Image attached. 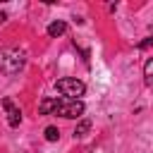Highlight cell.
Masks as SVG:
<instances>
[{
    "mask_svg": "<svg viewBox=\"0 0 153 153\" xmlns=\"http://www.w3.org/2000/svg\"><path fill=\"white\" fill-rule=\"evenodd\" d=\"M60 117H67V120H76L84 115V103L81 100H69V98H60V105H57V112Z\"/></svg>",
    "mask_w": 153,
    "mask_h": 153,
    "instance_id": "cell-3",
    "label": "cell"
},
{
    "mask_svg": "<svg viewBox=\"0 0 153 153\" xmlns=\"http://www.w3.org/2000/svg\"><path fill=\"white\" fill-rule=\"evenodd\" d=\"M2 108L7 110V122H10V127H19V122H22V110L14 108V103H12L10 98L2 100Z\"/></svg>",
    "mask_w": 153,
    "mask_h": 153,
    "instance_id": "cell-4",
    "label": "cell"
},
{
    "mask_svg": "<svg viewBox=\"0 0 153 153\" xmlns=\"http://www.w3.org/2000/svg\"><path fill=\"white\" fill-rule=\"evenodd\" d=\"M5 19H7V17H5V12H0V24H2Z\"/></svg>",
    "mask_w": 153,
    "mask_h": 153,
    "instance_id": "cell-11",
    "label": "cell"
},
{
    "mask_svg": "<svg viewBox=\"0 0 153 153\" xmlns=\"http://www.w3.org/2000/svg\"><path fill=\"white\" fill-rule=\"evenodd\" d=\"M45 139H48V141H57V139H60L57 127H45Z\"/></svg>",
    "mask_w": 153,
    "mask_h": 153,
    "instance_id": "cell-9",
    "label": "cell"
},
{
    "mask_svg": "<svg viewBox=\"0 0 153 153\" xmlns=\"http://www.w3.org/2000/svg\"><path fill=\"white\" fill-rule=\"evenodd\" d=\"M65 31H67V24H65V22H53V24L48 26V36H53V38L62 36Z\"/></svg>",
    "mask_w": 153,
    "mask_h": 153,
    "instance_id": "cell-6",
    "label": "cell"
},
{
    "mask_svg": "<svg viewBox=\"0 0 153 153\" xmlns=\"http://www.w3.org/2000/svg\"><path fill=\"white\" fill-rule=\"evenodd\" d=\"M148 45H153V36H148V38H143V41L139 43V50H146Z\"/></svg>",
    "mask_w": 153,
    "mask_h": 153,
    "instance_id": "cell-10",
    "label": "cell"
},
{
    "mask_svg": "<svg viewBox=\"0 0 153 153\" xmlns=\"http://www.w3.org/2000/svg\"><path fill=\"white\" fill-rule=\"evenodd\" d=\"M24 62H26V57H24L22 50H17V48H5V50H0V72H2V74L14 76V74L24 67Z\"/></svg>",
    "mask_w": 153,
    "mask_h": 153,
    "instance_id": "cell-1",
    "label": "cell"
},
{
    "mask_svg": "<svg viewBox=\"0 0 153 153\" xmlns=\"http://www.w3.org/2000/svg\"><path fill=\"white\" fill-rule=\"evenodd\" d=\"M57 105H60V98H45V100H41L38 110H41V115H55Z\"/></svg>",
    "mask_w": 153,
    "mask_h": 153,
    "instance_id": "cell-5",
    "label": "cell"
},
{
    "mask_svg": "<svg viewBox=\"0 0 153 153\" xmlns=\"http://www.w3.org/2000/svg\"><path fill=\"white\" fill-rule=\"evenodd\" d=\"M55 88H57L65 98H69V100H79V96H84V91H86V84L79 81V79H74V76H62V79H57Z\"/></svg>",
    "mask_w": 153,
    "mask_h": 153,
    "instance_id": "cell-2",
    "label": "cell"
},
{
    "mask_svg": "<svg viewBox=\"0 0 153 153\" xmlns=\"http://www.w3.org/2000/svg\"><path fill=\"white\" fill-rule=\"evenodd\" d=\"M88 129H91V120H81V122L76 124V129H74V136H86Z\"/></svg>",
    "mask_w": 153,
    "mask_h": 153,
    "instance_id": "cell-7",
    "label": "cell"
},
{
    "mask_svg": "<svg viewBox=\"0 0 153 153\" xmlns=\"http://www.w3.org/2000/svg\"><path fill=\"white\" fill-rule=\"evenodd\" d=\"M143 79H146V84H153V57H148L143 65Z\"/></svg>",
    "mask_w": 153,
    "mask_h": 153,
    "instance_id": "cell-8",
    "label": "cell"
}]
</instances>
